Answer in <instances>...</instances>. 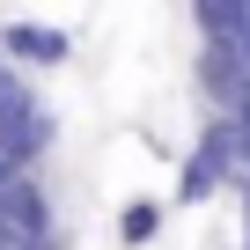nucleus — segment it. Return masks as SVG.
I'll use <instances>...</instances> for the list:
<instances>
[{"label": "nucleus", "instance_id": "obj_1", "mask_svg": "<svg viewBox=\"0 0 250 250\" xmlns=\"http://www.w3.org/2000/svg\"><path fill=\"white\" fill-rule=\"evenodd\" d=\"M228 177H243V118H235V110L206 118V133H199V147H191V162H184L177 199H184V206H199V199H213Z\"/></svg>", "mask_w": 250, "mask_h": 250}, {"label": "nucleus", "instance_id": "obj_2", "mask_svg": "<svg viewBox=\"0 0 250 250\" xmlns=\"http://www.w3.org/2000/svg\"><path fill=\"white\" fill-rule=\"evenodd\" d=\"M0 52L22 59V66H66L74 59V37L59 22H0Z\"/></svg>", "mask_w": 250, "mask_h": 250}, {"label": "nucleus", "instance_id": "obj_3", "mask_svg": "<svg viewBox=\"0 0 250 250\" xmlns=\"http://www.w3.org/2000/svg\"><path fill=\"white\" fill-rule=\"evenodd\" d=\"M0 213L22 228V243H30V250H52V199L37 191V177H30V169L0 184Z\"/></svg>", "mask_w": 250, "mask_h": 250}, {"label": "nucleus", "instance_id": "obj_4", "mask_svg": "<svg viewBox=\"0 0 250 250\" xmlns=\"http://www.w3.org/2000/svg\"><path fill=\"white\" fill-rule=\"evenodd\" d=\"M155 235H162V199H125V213H118V243L140 250V243H155Z\"/></svg>", "mask_w": 250, "mask_h": 250}, {"label": "nucleus", "instance_id": "obj_5", "mask_svg": "<svg viewBox=\"0 0 250 250\" xmlns=\"http://www.w3.org/2000/svg\"><path fill=\"white\" fill-rule=\"evenodd\" d=\"M191 15H199L206 37H235L243 30V0H191Z\"/></svg>", "mask_w": 250, "mask_h": 250}, {"label": "nucleus", "instance_id": "obj_6", "mask_svg": "<svg viewBox=\"0 0 250 250\" xmlns=\"http://www.w3.org/2000/svg\"><path fill=\"white\" fill-rule=\"evenodd\" d=\"M243 250H250V213H243Z\"/></svg>", "mask_w": 250, "mask_h": 250}]
</instances>
